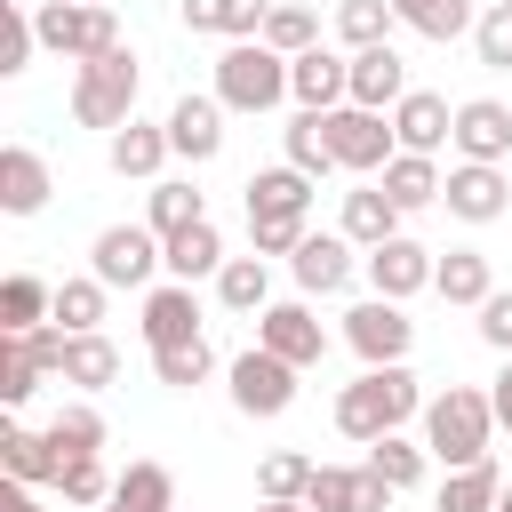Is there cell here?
I'll return each mask as SVG.
<instances>
[{"label": "cell", "instance_id": "cell-1", "mask_svg": "<svg viewBox=\"0 0 512 512\" xmlns=\"http://www.w3.org/2000/svg\"><path fill=\"white\" fill-rule=\"evenodd\" d=\"M416 408H424V384L408 376V360H384V368H360V384L336 392V432L368 448V440L400 432Z\"/></svg>", "mask_w": 512, "mask_h": 512}, {"label": "cell", "instance_id": "cell-2", "mask_svg": "<svg viewBox=\"0 0 512 512\" xmlns=\"http://www.w3.org/2000/svg\"><path fill=\"white\" fill-rule=\"evenodd\" d=\"M488 440H496V400H488V392L448 384V392L424 400V448H432L448 472H456V464H480Z\"/></svg>", "mask_w": 512, "mask_h": 512}, {"label": "cell", "instance_id": "cell-3", "mask_svg": "<svg viewBox=\"0 0 512 512\" xmlns=\"http://www.w3.org/2000/svg\"><path fill=\"white\" fill-rule=\"evenodd\" d=\"M216 96H224V112H272L288 96V56L272 40H232L216 56Z\"/></svg>", "mask_w": 512, "mask_h": 512}, {"label": "cell", "instance_id": "cell-4", "mask_svg": "<svg viewBox=\"0 0 512 512\" xmlns=\"http://www.w3.org/2000/svg\"><path fill=\"white\" fill-rule=\"evenodd\" d=\"M72 120L80 128H128L136 120V56L128 48H104L80 64L72 80Z\"/></svg>", "mask_w": 512, "mask_h": 512}, {"label": "cell", "instance_id": "cell-5", "mask_svg": "<svg viewBox=\"0 0 512 512\" xmlns=\"http://www.w3.org/2000/svg\"><path fill=\"white\" fill-rule=\"evenodd\" d=\"M32 24H40V48H56V56H72V64L120 48V16H112L104 0H40Z\"/></svg>", "mask_w": 512, "mask_h": 512}, {"label": "cell", "instance_id": "cell-6", "mask_svg": "<svg viewBox=\"0 0 512 512\" xmlns=\"http://www.w3.org/2000/svg\"><path fill=\"white\" fill-rule=\"evenodd\" d=\"M160 264H168V240H160L152 224H104L96 248H88V272H96L104 288H144Z\"/></svg>", "mask_w": 512, "mask_h": 512}, {"label": "cell", "instance_id": "cell-7", "mask_svg": "<svg viewBox=\"0 0 512 512\" xmlns=\"http://www.w3.org/2000/svg\"><path fill=\"white\" fill-rule=\"evenodd\" d=\"M320 120H328L336 168H352V176H384V160L400 152L392 120H384V112H368V104H336V112H320Z\"/></svg>", "mask_w": 512, "mask_h": 512}, {"label": "cell", "instance_id": "cell-8", "mask_svg": "<svg viewBox=\"0 0 512 512\" xmlns=\"http://www.w3.org/2000/svg\"><path fill=\"white\" fill-rule=\"evenodd\" d=\"M296 376H304L296 360L248 344V352L232 360V408H240V416H280V408H296Z\"/></svg>", "mask_w": 512, "mask_h": 512}, {"label": "cell", "instance_id": "cell-9", "mask_svg": "<svg viewBox=\"0 0 512 512\" xmlns=\"http://www.w3.org/2000/svg\"><path fill=\"white\" fill-rule=\"evenodd\" d=\"M344 344H352L368 368H384V360H408V344H416V320H408V304H392V296H368V304H352V312H344Z\"/></svg>", "mask_w": 512, "mask_h": 512}, {"label": "cell", "instance_id": "cell-10", "mask_svg": "<svg viewBox=\"0 0 512 512\" xmlns=\"http://www.w3.org/2000/svg\"><path fill=\"white\" fill-rule=\"evenodd\" d=\"M440 200H448V216H464V224H496V216L512 208V176H504V160H456L448 184H440Z\"/></svg>", "mask_w": 512, "mask_h": 512}, {"label": "cell", "instance_id": "cell-11", "mask_svg": "<svg viewBox=\"0 0 512 512\" xmlns=\"http://www.w3.org/2000/svg\"><path fill=\"white\" fill-rule=\"evenodd\" d=\"M432 264H440V256H432L424 240L392 232L384 248H368V288H376V296H392V304H408V296H424V288H432Z\"/></svg>", "mask_w": 512, "mask_h": 512}, {"label": "cell", "instance_id": "cell-12", "mask_svg": "<svg viewBox=\"0 0 512 512\" xmlns=\"http://www.w3.org/2000/svg\"><path fill=\"white\" fill-rule=\"evenodd\" d=\"M256 344L280 352V360H296V368H320L328 360V328L312 320V304H264L256 312Z\"/></svg>", "mask_w": 512, "mask_h": 512}, {"label": "cell", "instance_id": "cell-13", "mask_svg": "<svg viewBox=\"0 0 512 512\" xmlns=\"http://www.w3.org/2000/svg\"><path fill=\"white\" fill-rule=\"evenodd\" d=\"M400 488H384L368 464H320L312 472V488H304V504L312 512H384Z\"/></svg>", "mask_w": 512, "mask_h": 512}, {"label": "cell", "instance_id": "cell-14", "mask_svg": "<svg viewBox=\"0 0 512 512\" xmlns=\"http://www.w3.org/2000/svg\"><path fill=\"white\" fill-rule=\"evenodd\" d=\"M288 96H296L304 112H336V104L352 96V56H328V48L288 56Z\"/></svg>", "mask_w": 512, "mask_h": 512}, {"label": "cell", "instance_id": "cell-15", "mask_svg": "<svg viewBox=\"0 0 512 512\" xmlns=\"http://www.w3.org/2000/svg\"><path fill=\"white\" fill-rule=\"evenodd\" d=\"M168 144H176V160H216L224 152V96H176L168 104Z\"/></svg>", "mask_w": 512, "mask_h": 512}, {"label": "cell", "instance_id": "cell-16", "mask_svg": "<svg viewBox=\"0 0 512 512\" xmlns=\"http://www.w3.org/2000/svg\"><path fill=\"white\" fill-rule=\"evenodd\" d=\"M392 136H400V152H440V144L456 136V104L432 96V88H408V96L392 104Z\"/></svg>", "mask_w": 512, "mask_h": 512}, {"label": "cell", "instance_id": "cell-17", "mask_svg": "<svg viewBox=\"0 0 512 512\" xmlns=\"http://www.w3.org/2000/svg\"><path fill=\"white\" fill-rule=\"evenodd\" d=\"M288 264H296V288H304V296H336V288L352 280V240H344V232H304Z\"/></svg>", "mask_w": 512, "mask_h": 512}, {"label": "cell", "instance_id": "cell-18", "mask_svg": "<svg viewBox=\"0 0 512 512\" xmlns=\"http://www.w3.org/2000/svg\"><path fill=\"white\" fill-rule=\"evenodd\" d=\"M464 160H504L512 152V104H496V96H472V104H456V136H448Z\"/></svg>", "mask_w": 512, "mask_h": 512}, {"label": "cell", "instance_id": "cell-19", "mask_svg": "<svg viewBox=\"0 0 512 512\" xmlns=\"http://www.w3.org/2000/svg\"><path fill=\"white\" fill-rule=\"evenodd\" d=\"M408 96V64H400V48L384 40V48H360L352 56V96L344 104H368V112H392Z\"/></svg>", "mask_w": 512, "mask_h": 512}, {"label": "cell", "instance_id": "cell-20", "mask_svg": "<svg viewBox=\"0 0 512 512\" xmlns=\"http://www.w3.org/2000/svg\"><path fill=\"white\" fill-rule=\"evenodd\" d=\"M400 216H408V208H400L384 184H360V192H344V224H336V232L368 256V248H384V240L400 232Z\"/></svg>", "mask_w": 512, "mask_h": 512}, {"label": "cell", "instance_id": "cell-21", "mask_svg": "<svg viewBox=\"0 0 512 512\" xmlns=\"http://www.w3.org/2000/svg\"><path fill=\"white\" fill-rule=\"evenodd\" d=\"M184 32H216V40H264L272 0H176Z\"/></svg>", "mask_w": 512, "mask_h": 512}, {"label": "cell", "instance_id": "cell-22", "mask_svg": "<svg viewBox=\"0 0 512 512\" xmlns=\"http://www.w3.org/2000/svg\"><path fill=\"white\" fill-rule=\"evenodd\" d=\"M48 192H56V184H48V160H40L32 144H8V152H0V208H8V216H40Z\"/></svg>", "mask_w": 512, "mask_h": 512}, {"label": "cell", "instance_id": "cell-23", "mask_svg": "<svg viewBox=\"0 0 512 512\" xmlns=\"http://www.w3.org/2000/svg\"><path fill=\"white\" fill-rule=\"evenodd\" d=\"M184 336H200V296H192V280H168V288L144 296V344L160 352V344H184Z\"/></svg>", "mask_w": 512, "mask_h": 512}, {"label": "cell", "instance_id": "cell-24", "mask_svg": "<svg viewBox=\"0 0 512 512\" xmlns=\"http://www.w3.org/2000/svg\"><path fill=\"white\" fill-rule=\"evenodd\" d=\"M240 192H248V216H312V176L288 168V160L280 168H256Z\"/></svg>", "mask_w": 512, "mask_h": 512}, {"label": "cell", "instance_id": "cell-25", "mask_svg": "<svg viewBox=\"0 0 512 512\" xmlns=\"http://www.w3.org/2000/svg\"><path fill=\"white\" fill-rule=\"evenodd\" d=\"M432 288H440L448 304H472V312H480V304L496 296V272H488L480 248H448V256L432 264Z\"/></svg>", "mask_w": 512, "mask_h": 512}, {"label": "cell", "instance_id": "cell-26", "mask_svg": "<svg viewBox=\"0 0 512 512\" xmlns=\"http://www.w3.org/2000/svg\"><path fill=\"white\" fill-rule=\"evenodd\" d=\"M104 512H176V480H168V464L136 456V464L112 480V504H104Z\"/></svg>", "mask_w": 512, "mask_h": 512}, {"label": "cell", "instance_id": "cell-27", "mask_svg": "<svg viewBox=\"0 0 512 512\" xmlns=\"http://www.w3.org/2000/svg\"><path fill=\"white\" fill-rule=\"evenodd\" d=\"M168 152H176V144H168V120H160V128H152V120L112 128V176H160Z\"/></svg>", "mask_w": 512, "mask_h": 512}, {"label": "cell", "instance_id": "cell-28", "mask_svg": "<svg viewBox=\"0 0 512 512\" xmlns=\"http://www.w3.org/2000/svg\"><path fill=\"white\" fill-rule=\"evenodd\" d=\"M376 184H384V192H392V200H400V208L416 216V208H432V200H440V184H448V176L432 168V152H392Z\"/></svg>", "mask_w": 512, "mask_h": 512}, {"label": "cell", "instance_id": "cell-29", "mask_svg": "<svg viewBox=\"0 0 512 512\" xmlns=\"http://www.w3.org/2000/svg\"><path fill=\"white\" fill-rule=\"evenodd\" d=\"M56 312V288L40 280V272H8L0 280V336H24V328H40Z\"/></svg>", "mask_w": 512, "mask_h": 512}, {"label": "cell", "instance_id": "cell-30", "mask_svg": "<svg viewBox=\"0 0 512 512\" xmlns=\"http://www.w3.org/2000/svg\"><path fill=\"white\" fill-rule=\"evenodd\" d=\"M0 464H8V480H24V488H40V480L56 488V464H64V456H56V440H48V432L8 424V432H0Z\"/></svg>", "mask_w": 512, "mask_h": 512}, {"label": "cell", "instance_id": "cell-31", "mask_svg": "<svg viewBox=\"0 0 512 512\" xmlns=\"http://www.w3.org/2000/svg\"><path fill=\"white\" fill-rule=\"evenodd\" d=\"M168 272L176 280H208V272H224V232L200 216V224H184V232H168Z\"/></svg>", "mask_w": 512, "mask_h": 512}, {"label": "cell", "instance_id": "cell-32", "mask_svg": "<svg viewBox=\"0 0 512 512\" xmlns=\"http://www.w3.org/2000/svg\"><path fill=\"white\" fill-rule=\"evenodd\" d=\"M120 376V344L104 336V328H88V336H72L64 344V384H80V392H104Z\"/></svg>", "mask_w": 512, "mask_h": 512}, {"label": "cell", "instance_id": "cell-33", "mask_svg": "<svg viewBox=\"0 0 512 512\" xmlns=\"http://www.w3.org/2000/svg\"><path fill=\"white\" fill-rule=\"evenodd\" d=\"M264 296H272L264 256H224V272H216V304H224V312H264Z\"/></svg>", "mask_w": 512, "mask_h": 512}, {"label": "cell", "instance_id": "cell-34", "mask_svg": "<svg viewBox=\"0 0 512 512\" xmlns=\"http://www.w3.org/2000/svg\"><path fill=\"white\" fill-rule=\"evenodd\" d=\"M392 24H400V8H392V0H344V8H336V40H344L352 56H360V48H384V40H392Z\"/></svg>", "mask_w": 512, "mask_h": 512}, {"label": "cell", "instance_id": "cell-35", "mask_svg": "<svg viewBox=\"0 0 512 512\" xmlns=\"http://www.w3.org/2000/svg\"><path fill=\"white\" fill-rule=\"evenodd\" d=\"M496 496H504V480H496L488 456H480V464H456V472L440 480V512H496Z\"/></svg>", "mask_w": 512, "mask_h": 512}, {"label": "cell", "instance_id": "cell-36", "mask_svg": "<svg viewBox=\"0 0 512 512\" xmlns=\"http://www.w3.org/2000/svg\"><path fill=\"white\" fill-rule=\"evenodd\" d=\"M400 8V24L408 32H424V40H464L480 16H472V0H392Z\"/></svg>", "mask_w": 512, "mask_h": 512}, {"label": "cell", "instance_id": "cell-37", "mask_svg": "<svg viewBox=\"0 0 512 512\" xmlns=\"http://www.w3.org/2000/svg\"><path fill=\"white\" fill-rule=\"evenodd\" d=\"M208 368H216L208 336H184V344H160V352H152V376H160L168 392H192V384H208Z\"/></svg>", "mask_w": 512, "mask_h": 512}, {"label": "cell", "instance_id": "cell-38", "mask_svg": "<svg viewBox=\"0 0 512 512\" xmlns=\"http://www.w3.org/2000/svg\"><path fill=\"white\" fill-rule=\"evenodd\" d=\"M40 432L56 440V456H104V416H96L88 400H72V408H56V416H48Z\"/></svg>", "mask_w": 512, "mask_h": 512}, {"label": "cell", "instance_id": "cell-39", "mask_svg": "<svg viewBox=\"0 0 512 512\" xmlns=\"http://www.w3.org/2000/svg\"><path fill=\"white\" fill-rule=\"evenodd\" d=\"M424 456H432V448H416V440H400V432L368 440V472H376L384 488H416V480H424Z\"/></svg>", "mask_w": 512, "mask_h": 512}, {"label": "cell", "instance_id": "cell-40", "mask_svg": "<svg viewBox=\"0 0 512 512\" xmlns=\"http://www.w3.org/2000/svg\"><path fill=\"white\" fill-rule=\"evenodd\" d=\"M288 168H304V176H328L336 168V144H328V120L320 112H296L288 120Z\"/></svg>", "mask_w": 512, "mask_h": 512}, {"label": "cell", "instance_id": "cell-41", "mask_svg": "<svg viewBox=\"0 0 512 512\" xmlns=\"http://www.w3.org/2000/svg\"><path fill=\"white\" fill-rule=\"evenodd\" d=\"M56 328H72V336H88L96 320H104V280L88 272V280H56V312H48Z\"/></svg>", "mask_w": 512, "mask_h": 512}, {"label": "cell", "instance_id": "cell-42", "mask_svg": "<svg viewBox=\"0 0 512 512\" xmlns=\"http://www.w3.org/2000/svg\"><path fill=\"white\" fill-rule=\"evenodd\" d=\"M312 456H296V448H272L264 456V472H256V496H280V504H304V488H312Z\"/></svg>", "mask_w": 512, "mask_h": 512}, {"label": "cell", "instance_id": "cell-43", "mask_svg": "<svg viewBox=\"0 0 512 512\" xmlns=\"http://www.w3.org/2000/svg\"><path fill=\"white\" fill-rule=\"evenodd\" d=\"M56 488H64V504H88V512L112 504V472H104V456H64V464H56Z\"/></svg>", "mask_w": 512, "mask_h": 512}, {"label": "cell", "instance_id": "cell-44", "mask_svg": "<svg viewBox=\"0 0 512 512\" xmlns=\"http://www.w3.org/2000/svg\"><path fill=\"white\" fill-rule=\"evenodd\" d=\"M40 376H48V368L32 360V344H24V336H0V400L24 408V400L40 392Z\"/></svg>", "mask_w": 512, "mask_h": 512}, {"label": "cell", "instance_id": "cell-45", "mask_svg": "<svg viewBox=\"0 0 512 512\" xmlns=\"http://www.w3.org/2000/svg\"><path fill=\"white\" fill-rule=\"evenodd\" d=\"M472 56L488 72H512V0H488L480 24H472Z\"/></svg>", "mask_w": 512, "mask_h": 512}, {"label": "cell", "instance_id": "cell-46", "mask_svg": "<svg viewBox=\"0 0 512 512\" xmlns=\"http://www.w3.org/2000/svg\"><path fill=\"white\" fill-rule=\"evenodd\" d=\"M264 40H272L280 56H304V48H320V16H312V8H288V0H272V16H264Z\"/></svg>", "mask_w": 512, "mask_h": 512}, {"label": "cell", "instance_id": "cell-47", "mask_svg": "<svg viewBox=\"0 0 512 512\" xmlns=\"http://www.w3.org/2000/svg\"><path fill=\"white\" fill-rule=\"evenodd\" d=\"M208 208H200V192L192 184H152V208H144V224L168 240V232H184V224H200Z\"/></svg>", "mask_w": 512, "mask_h": 512}, {"label": "cell", "instance_id": "cell-48", "mask_svg": "<svg viewBox=\"0 0 512 512\" xmlns=\"http://www.w3.org/2000/svg\"><path fill=\"white\" fill-rule=\"evenodd\" d=\"M32 48H40V24H32L16 0H0V72H24Z\"/></svg>", "mask_w": 512, "mask_h": 512}, {"label": "cell", "instance_id": "cell-49", "mask_svg": "<svg viewBox=\"0 0 512 512\" xmlns=\"http://www.w3.org/2000/svg\"><path fill=\"white\" fill-rule=\"evenodd\" d=\"M312 224L304 216H248V240H256V256H296V240H304Z\"/></svg>", "mask_w": 512, "mask_h": 512}, {"label": "cell", "instance_id": "cell-50", "mask_svg": "<svg viewBox=\"0 0 512 512\" xmlns=\"http://www.w3.org/2000/svg\"><path fill=\"white\" fill-rule=\"evenodd\" d=\"M480 336H488L496 352H512V288H496V296L480 304Z\"/></svg>", "mask_w": 512, "mask_h": 512}, {"label": "cell", "instance_id": "cell-51", "mask_svg": "<svg viewBox=\"0 0 512 512\" xmlns=\"http://www.w3.org/2000/svg\"><path fill=\"white\" fill-rule=\"evenodd\" d=\"M488 400H496V424L512 432V352H504V368H496V384H488Z\"/></svg>", "mask_w": 512, "mask_h": 512}, {"label": "cell", "instance_id": "cell-52", "mask_svg": "<svg viewBox=\"0 0 512 512\" xmlns=\"http://www.w3.org/2000/svg\"><path fill=\"white\" fill-rule=\"evenodd\" d=\"M0 512H40V496H32V488H24V480H16V488H8V496H0Z\"/></svg>", "mask_w": 512, "mask_h": 512}, {"label": "cell", "instance_id": "cell-53", "mask_svg": "<svg viewBox=\"0 0 512 512\" xmlns=\"http://www.w3.org/2000/svg\"><path fill=\"white\" fill-rule=\"evenodd\" d=\"M256 512H312V504H280V496H264V504H256Z\"/></svg>", "mask_w": 512, "mask_h": 512}, {"label": "cell", "instance_id": "cell-54", "mask_svg": "<svg viewBox=\"0 0 512 512\" xmlns=\"http://www.w3.org/2000/svg\"><path fill=\"white\" fill-rule=\"evenodd\" d=\"M496 512H512V488H504V496H496Z\"/></svg>", "mask_w": 512, "mask_h": 512}]
</instances>
